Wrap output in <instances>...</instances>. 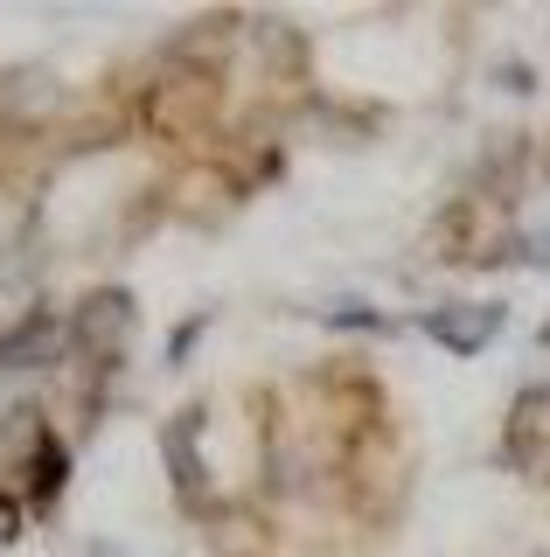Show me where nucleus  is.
<instances>
[{
  "mask_svg": "<svg viewBox=\"0 0 550 557\" xmlns=\"http://www.w3.org/2000/svg\"><path fill=\"white\" fill-rule=\"evenodd\" d=\"M433 327H446V342H460V348H467V342H480V335L495 327V307H474V313H439Z\"/></svg>",
  "mask_w": 550,
  "mask_h": 557,
  "instance_id": "f257e3e1",
  "label": "nucleus"
}]
</instances>
